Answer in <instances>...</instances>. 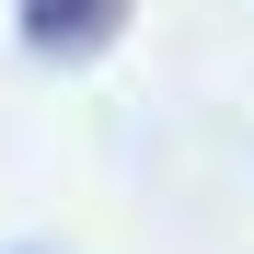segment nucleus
Instances as JSON below:
<instances>
[{"label":"nucleus","instance_id":"f03ea898","mask_svg":"<svg viewBox=\"0 0 254 254\" xmlns=\"http://www.w3.org/2000/svg\"><path fill=\"white\" fill-rule=\"evenodd\" d=\"M23 254H47V243H23Z\"/></svg>","mask_w":254,"mask_h":254},{"label":"nucleus","instance_id":"f257e3e1","mask_svg":"<svg viewBox=\"0 0 254 254\" xmlns=\"http://www.w3.org/2000/svg\"><path fill=\"white\" fill-rule=\"evenodd\" d=\"M23 47L35 58H104L116 35H127V0H23Z\"/></svg>","mask_w":254,"mask_h":254}]
</instances>
